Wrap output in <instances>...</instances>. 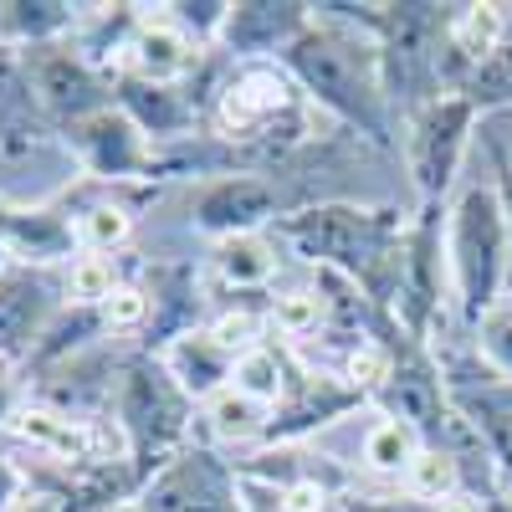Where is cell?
I'll return each instance as SVG.
<instances>
[{"instance_id": "836d02e7", "label": "cell", "mask_w": 512, "mask_h": 512, "mask_svg": "<svg viewBox=\"0 0 512 512\" xmlns=\"http://www.w3.org/2000/svg\"><path fill=\"white\" fill-rule=\"evenodd\" d=\"M349 512H431V507L415 497H354Z\"/></svg>"}, {"instance_id": "ffe728a7", "label": "cell", "mask_w": 512, "mask_h": 512, "mask_svg": "<svg viewBox=\"0 0 512 512\" xmlns=\"http://www.w3.org/2000/svg\"><path fill=\"white\" fill-rule=\"evenodd\" d=\"M216 272L231 287H262L277 272V246L262 241V231H256V236H226L216 246Z\"/></svg>"}, {"instance_id": "83f0119b", "label": "cell", "mask_w": 512, "mask_h": 512, "mask_svg": "<svg viewBox=\"0 0 512 512\" xmlns=\"http://www.w3.org/2000/svg\"><path fill=\"white\" fill-rule=\"evenodd\" d=\"M118 287V272L108 256H77L72 272H67V297L77 308H103Z\"/></svg>"}, {"instance_id": "44dd1931", "label": "cell", "mask_w": 512, "mask_h": 512, "mask_svg": "<svg viewBox=\"0 0 512 512\" xmlns=\"http://www.w3.org/2000/svg\"><path fill=\"white\" fill-rule=\"evenodd\" d=\"M400 482H405V497L436 507V502H446V497L461 492V461L446 446H420V456L410 461V472Z\"/></svg>"}, {"instance_id": "484cf974", "label": "cell", "mask_w": 512, "mask_h": 512, "mask_svg": "<svg viewBox=\"0 0 512 512\" xmlns=\"http://www.w3.org/2000/svg\"><path fill=\"white\" fill-rule=\"evenodd\" d=\"M338 374H344L354 390L379 395L384 384H390V374H395V354L384 349V344H374V338H354V344L344 349V364H338Z\"/></svg>"}, {"instance_id": "ba28073f", "label": "cell", "mask_w": 512, "mask_h": 512, "mask_svg": "<svg viewBox=\"0 0 512 512\" xmlns=\"http://www.w3.org/2000/svg\"><path fill=\"white\" fill-rule=\"evenodd\" d=\"M26 77H31L36 103L47 113H57V118H67L72 128L82 118L113 108L108 93H103V82H98V72L82 62L77 52H67V47H31L26 52Z\"/></svg>"}, {"instance_id": "d6986e66", "label": "cell", "mask_w": 512, "mask_h": 512, "mask_svg": "<svg viewBox=\"0 0 512 512\" xmlns=\"http://www.w3.org/2000/svg\"><path fill=\"white\" fill-rule=\"evenodd\" d=\"M420 431H410L405 420L395 415H379L369 431H364V466L374 477H405L410 472V461L420 456Z\"/></svg>"}, {"instance_id": "ac0fdd59", "label": "cell", "mask_w": 512, "mask_h": 512, "mask_svg": "<svg viewBox=\"0 0 512 512\" xmlns=\"http://www.w3.org/2000/svg\"><path fill=\"white\" fill-rule=\"evenodd\" d=\"M72 6L67 0H11L0 6V41L6 47H52V36L72 26Z\"/></svg>"}, {"instance_id": "e0dca14e", "label": "cell", "mask_w": 512, "mask_h": 512, "mask_svg": "<svg viewBox=\"0 0 512 512\" xmlns=\"http://www.w3.org/2000/svg\"><path fill=\"white\" fill-rule=\"evenodd\" d=\"M11 431L26 446L47 451L57 461H93V431L77 425V420H67V415H57V410H21L11 420Z\"/></svg>"}, {"instance_id": "4316f807", "label": "cell", "mask_w": 512, "mask_h": 512, "mask_svg": "<svg viewBox=\"0 0 512 512\" xmlns=\"http://www.w3.org/2000/svg\"><path fill=\"white\" fill-rule=\"evenodd\" d=\"M77 236H82V246H88L93 256H108V251H118L128 236H134V216H128L123 205H88L77 216Z\"/></svg>"}, {"instance_id": "74e56055", "label": "cell", "mask_w": 512, "mask_h": 512, "mask_svg": "<svg viewBox=\"0 0 512 512\" xmlns=\"http://www.w3.org/2000/svg\"><path fill=\"white\" fill-rule=\"evenodd\" d=\"M0 262H6V241H0Z\"/></svg>"}, {"instance_id": "4dcf8cb0", "label": "cell", "mask_w": 512, "mask_h": 512, "mask_svg": "<svg viewBox=\"0 0 512 512\" xmlns=\"http://www.w3.org/2000/svg\"><path fill=\"white\" fill-rule=\"evenodd\" d=\"M210 338L226 349V354H246V349H256L262 344V318H256L251 308H236V313H221L216 323H210Z\"/></svg>"}, {"instance_id": "f546056e", "label": "cell", "mask_w": 512, "mask_h": 512, "mask_svg": "<svg viewBox=\"0 0 512 512\" xmlns=\"http://www.w3.org/2000/svg\"><path fill=\"white\" fill-rule=\"evenodd\" d=\"M477 349H482V359H487L492 374L512 379V303H497L477 323Z\"/></svg>"}, {"instance_id": "30bf717a", "label": "cell", "mask_w": 512, "mask_h": 512, "mask_svg": "<svg viewBox=\"0 0 512 512\" xmlns=\"http://www.w3.org/2000/svg\"><path fill=\"white\" fill-rule=\"evenodd\" d=\"M200 41L175 26L169 16H144L134 26V36L123 41V67L134 72V82H149V88H175L180 77H190Z\"/></svg>"}, {"instance_id": "1f68e13d", "label": "cell", "mask_w": 512, "mask_h": 512, "mask_svg": "<svg viewBox=\"0 0 512 512\" xmlns=\"http://www.w3.org/2000/svg\"><path fill=\"white\" fill-rule=\"evenodd\" d=\"M98 318H103V328H139L144 318H149V292L144 287H134V282H118L113 287V297L98 308Z\"/></svg>"}, {"instance_id": "8fae6325", "label": "cell", "mask_w": 512, "mask_h": 512, "mask_svg": "<svg viewBox=\"0 0 512 512\" xmlns=\"http://www.w3.org/2000/svg\"><path fill=\"white\" fill-rule=\"evenodd\" d=\"M169 369V379L185 390L190 405H210L221 390H231V374H236V354H226L216 338H210V328H195V333H180L175 344L164 349L159 359Z\"/></svg>"}, {"instance_id": "f1b7e54d", "label": "cell", "mask_w": 512, "mask_h": 512, "mask_svg": "<svg viewBox=\"0 0 512 512\" xmlns=\"http://www.w3.org/2000/svg\"><path fill=\"white\" fill-rule=\"evenodd\" d=\"M36 113V93L26 77V57H16L6 41H0V123L11 118H31Z\"/></svg>"}, {"instance_id": "d6a6232c", "label": "cell", "mask_w": 512, "mask_h": 512, "mask_svg": "<svg viewBox=\"0 0 512 512\" xmlns=\"http://www.w3.org/2000/svg\"><path fill=\"white\" fill-rule=\"evenodd\" d=\"M323 507H328V492L318 482H308V477H297V482L282 487V512H323Z\"/></svg>"}, {"instance_id": "2e32d148", "label": "cell", "mask_w": 512, "mask_h": 512, "mask_svg": "<svg viewBox=\"0 0 512 512\" xmlns=\"http://www.w3.org/2000/svg\"><path fill=\"white\" fill-rule=\"evenodd\" d=\"M507 41V11L502 6H456L446 16V52L461 67V82L472 67H482Z\"/></svg>"}, {"instance_id": "7c38bea8", "label": "cell", "mask_w": 512, "mask_h": 512, "mask_svg": "<svg viewBox=\"0 0 512 512\" xmlns=\"http://www.w3.org/2000/svg\"><path fill=\"white\" fill-rule=\"evenodd\" d=\"M77 149L88 154V164L98 169V175H134V169L149 159V149H144V128L128 118L123 108H103V113H93V118H82L77 128Z\"/></svg>"}, {"instance_id": "52a82bcc", "label": "cell", "mask_w": 512, "mask_h": 512, "mask_svg": "<svg viewBox=\"0 0 512 512\" xmlns=\"http://www.w3.org/2000/svg\"><path fill=\"white\" fill-rule=\"evenodd\" d=\"M139 512H241L236 477L210 451H185L144 487Z\"/></svg>"}, {"instance_id": "9c48e42d", "label": "cell", "mask_w": 512, "mask_h": 512, "mask_svg": "<svg viewBox=\"0 0 512 512\" xmlns=\"http://www.w3.org/2000/svg\"><path fill=\"white\" fill-rule=\"evenodd\" d=\"M282 221L277 210V190L256 175H221L210 180L195 200V226L210 236H256L262 226Z\"/></svg>"}, {"instance_id": "8992f818", "label": "cell", "mask_w": 512, "mask_h": 512, "mask_svg": "<svg viewBox=\"0 0 512 512\" xmlns=\"http://www.w3.org/2000/svg\"><path fill=\"white\" fill-rule=\"evenodd\" d=\"M185 420H190V400L175 379H169L164 364H134L123 379V395H118V425L128 431L134 451H169L185 436Z\"/></svg>"}, {"instance_id": "e575fe53", "label": "cell", "mask_w": 512, "mask_h": 512, "mask_svg": "<svg viewBox=\"0 0 512 512\" xmlns=\"http://www.w3.org/2000/svg\"><path fill=\"white\" fill-rule=\"evenodd\" d=\"M11 512H62L57 492H41V487H21V497L11 502Z\"/></svg>"}, {"instance_id": "5b68a950", "label": "cell", "mask_w": 512, "mask_h": 512, "mask_svg": "<svg viewBox=\"0 0 512 512\" xmlns=\"http://www.w3.org/2000/svg\"><path fill=\"white\" fill-rule=\"evenodd\" d=\"M292 72L272 62H246L231 72V82L216 93V128L236 144H256L277 134V123L292 113Z\"/></svg>"}, {"instance_id": "3957f363", "label": "cell", "mask_w": 512, "mask_h": 512, "mask_svg": "<svg viewBox=\"0 0 512 512\" xmlns=\"http://www.w3.org/2000/svg\"><path fill=\"white\" fill-rule=\"evenodd\" d=\"M277 231L308 256V262L338 272L344 282H369L374 272H400V241L390 210H364V205H313L282 216Z\"/></svg>"}, {"instance_id": "7402d4cb", "label": "cell", "mask_w": 512, "mask_h": 512, "mask_svg": "<svg viewBox=\"0 0 512 512\" xmlns=\"http://www.w3.org/2000/svg\"><path fill=\"white\" fill-rule=\"evenodd\" d=\"M205 420H210V431H216L221 441H251V436H262L267 425H272V405L262 400H251L246 390H221L216 400L205 405Z\"/></svg>"}, {"instance_id": "8d00e7d4", "label": "cell", "mask_w": 512, "mask_h": 512, "mask_svg": "<svg viewBox=\"0 0 512 512\" xmlns=\"http://www.w3.org/2000/svg\"><path fill=\"white\" fill-rule=\"evenodd\" d=\"M431 512H482L472 497H466V492H456V497H446V502H436Z\"/></svg>"}, {"instance_id": "4fadbf2b", "label": "cell", "mask_w": 512, "mask_h": 512, "mask_svg": "<svg viewBox=\"0 0 512 512\" xmlns=\"http://www.w3.org/2000/svg\"><path fill=\"white\" fill-rule=\"evenodd\" d=\"M313 16H308V6H272V0H262V6H231V16H226V26H221V36L231 41V47L241 52V57H251V62H262L267 52H287L297 36H303V26H308Z\"/></svg>"}, {"instance_id": "cb8c5ba5", "label": "cell", "mask_w": 512, "mask_h": 512, "mask_svg": "<svg viewBox=\"0 0 512 512\" xmlns=\"http://www.w3.org/2000/svg\"><path fill=\"white\" fill-rule=\"evenodd\" d=\"M231 384H236V390H246L251 400H262V405L277 410V400L287 395V364H282L267 344H256V349H246V354L236 359Z\"/></svg>"}, {"instance_id": "603a6c76", "label": "cell", "mask_w": 512, "mask_h": 512, "mask_svg": "<svg viewBox=\"0 0 512 512\" xmlns=\"http://www.w3.org/2000/svg\"><path fill=\"white\" fill-rule=\"evenodd\" d=\"M456 93H461L466 103H472L482 118H487V113L512 108V41H502V47H497L482 67L466 72V82H461Z\"/></svg>"}, {"instance_id": "7a4b0ae2", "label": "cell", "mask_w": 512, "mask_h": 512, "mask_svg": "<svg viewBox=\"0 0 512 512\" xmlns=\"http://www.w3.org/2000/svg\"><path fill=\"white\" fill-rule=\"evenodd\" d=\"M446 267H451V292L466 323H482L497 303L512 272V231L507 210L492 180L466 185L446 216Z\"/></svg>"}, {"instance_id": "d590c367", "label": "cell", "mask_w": 512, "mask_h": 512, "mask_svg": "<svg viewBox=\"0 0 512 512\" xmlns=\"http://www.w3.org/2000/svg\"><path fill=\"white\" fill-rule=\"evenodd\" d=\"M21 497V477L11 461H0V512H11V502Z\"/></svg>"}, {"instance_id": "9a60e30c", "label": "cell", "mask_w": 512, "mask_h": 512, "mask_svg": "<svg viewBox=\"0 0 512 512\" xmlns=\"http://www.w3.org/2000/svg\"><path fill=\"white\" fill-rule=\"evenodd\" d=\"M52 292L31 272H0V349H21L41 333Z\"/></svg>"}, {"instance_id": "6da1fadb", "label": "cell", "mask_w": 512, "mask_h": 512, "mask_svg": "<svg viewBox=\"0 0 512 512\" xmlns=\"http://www.w3.org/2000/svg\"><path fill=\"white\" fill-rule=\"evenodd\" d=\"M282 57H287L292 82H303L323 108L359 123L369 139H384V77H379L384 57H379V47L359 41L349 26L308 21L303 36Z\"/></svg>"}, {"instance_id": "d4e9b609", "label": "cell", "mask_w": 512, "mask_h": 512, "mask_svg": "<svg viewBox=\"0 0 512 512\" xmlns=\"http://www.w3.org/2000/svg\"><path fill=\"white\" fill-rule=\"evenodd\" d=\"M328 323V297L313 292V287H292L272 303V328L287 333V338H308Z\"/></svg>"}, {"instance_id": "277c9868", "label": "cell", "mask_w": 512, "mask_h": 512, "mask_svg": "<svg viewBox=\"0 0 512 512\" xmlns=\"http://www.w3.org/2000/svg\"><path fill=\"white\" fill-rule=\"evenodd\" d=\"M472 128H477V108L466 103L461 93L451 98H431L415 113L410 128V175L425 205H436L451 185H456V169L472 149Z\"/></svg>"}, {"instance_id": "5bb4252c", "label": "cell", "mask_w": 512, "mask_h": 512, "mask_svg": "<svg viewBox=\"0 0 512 512\" xmlns=\"http://www.w3.org/2000/svg\"><path fill=\"white\" fill-rule=\"evenodd\" d=\"M379 400H384V415L405 420L410 431H420V436L441 431V420L451 410L446 405V379H436L431 369H420V364H395V374L379 390Z\"/></svg>"}]
</instances>
